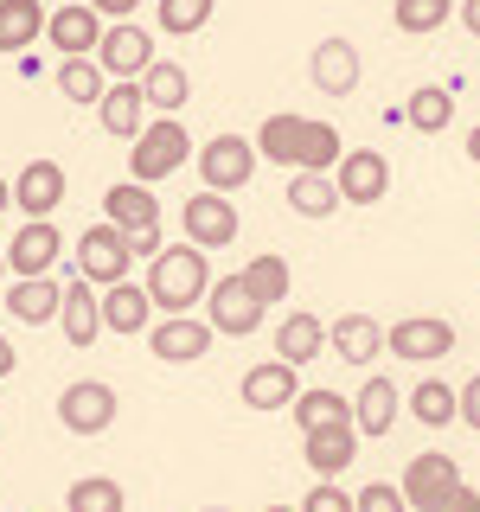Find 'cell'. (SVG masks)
<instances>
[{"mask_svg": "<svg viewBox=\"0 0 480 512\" xmlns=\"http://www.w3.org/2000/svg\"><path fill=\"white\" fill-rule=\"evenodd\" d=\"M205 282H212V263H205L199 244H160L148 256V301L167 314H192L205 301Z\"/></svg>", "mask_w": 480, "mask_h": 512, "instance_id": "obj_1", "label": "cell"}, {"mask_svg": "<svg viewBox=\"0 0 480 512\" xmlns=\"http://www.w3.org/2000/svg\"><path fill=\"white\" fill-rule=\"evenodd\" d=\"M128 180H141V186H160L167 173H180L186 160H192V135H186V122L180 116H148L141 122V135L128 141Z\"/></svg>", "mask_w": 480, "mask_h": 512, "instance_id": "obj_2", "label": "cell"}, {"mask_svg": "<svg viewBox=\"0 0 480 512\" xmlns=\"http://www.w3.org/2000/svg\"><path fill=\"white\" fill-rule=\"evenodd\" d=\"M71 256H77V276H84L90 288L122 282V276H128V263H135V256H128V231H116L109 218H103V224H90V231L71 244Z\"/></svg>", "mask_w": 480, "mask_h": 512, "instance_id": "obj_3", "label": "cell"}, {"mask_svg": "<svg viewBox=\"0 0 480 512\" xmlns=\"http://www.w3.org/2000/svg\"><path fill=\"white\" fill-rule=\"evenodd\" d=\"M384 352H391V359H410V365H436V359L455 352V320L410 314V320H397V327H384Z\"/></svg>", "mask_w": 480, "mask_h": 512, "instance_id": "obj_4", "label": "cell"}, {"mask_svg": "<svg viewBox=\"0 0 480 512\" xmlns=\"http://www.w3.org/2000/svg\"><path fill=\"white\" fill-rule=\"evenodd\" d=\"M180 224H186V244H199V250H224V244H237V231H244L231 192H212V186H199L186 199Z\"/></svg>", "mask_w": 480, "mask_h": 512, "instance_id": "obj_5", "label": "cell"}, {"mask_svg": "<svg viewBox=\"0 0 480 512\" xmlns=\"http://www.w3.org/2000/svg\"><path fill=\"white\" fill-rule=\"evenodd\" d=\"M192 167H199V180L212 192H244L256 173V148H250V135H212L192 154Z\"/></svg>", "mask_w": 480, "mask_h": 512, "instance_id": "obj_6", "label": "cell"}, {"mask_svg": "<svg viewBox=\"0 0 480 512\" xmlns=\"http://www.w3.org/2000/svg\"><path fill=\"white\" fill-rule=\"evenodd\" d=\"M116 391H109L103 378H77L58 391V423L71 429V436H103L109 423H116Z\"/></svg>", "mask_w": 480, "mask_h": 512, "instance_id": "obj_7", "label": "cell"}, {"mask_svg": "<svg viewBox=\"0 0 480 512\" xmlns=\"http://www.w3.org/2000/svg\"><path fill=\"white\" fill-rule=\"evenodd\" d=\"M90 58H96V71H103V77H141L160 52H154V32H141L135 20H109Z\"/></svg>", "mask_w": 480, "mask_h": 512, "instance_id": "obj_8", "label": "cell"}, {"mask_svg": "<svg viewBox=\"0 0 480 512\" xmlns=\"http://www.w3.org/2000/svg\"><path fill=\"white\" fill-rule=\"evenodd\" d=\"M333 186H340V205H378L391 192V160L378 148H346L333 160Z\"/></svg>", "mask_w": 480, "mask_h": 512, "instance_id": "obj_9", "label": "cell"}, {"mask_svg": "<svg viewBox=\"0 0 480 512\" xmlns=\"http://www.w3.org/2000/svg\"><path fill=\"white\" fill-rule=\"evenodd\" d=\"M205 295H212V320L205 327L212 333H224V340H244V333H256L263 327V301L244 288V276H218V282H205Z\"/></svg>", "mask_w": 480, "mask_h": 512, "instance_id": "obj_10", "label": "cell"}, {"mask_svg": "<svg viewBox=\"0 0 480 512\" xmlns=\"http://www.w3.org/2000/svg\"><path fill=\"white\" fill-rule=\"evenodd\" d=\"M359 71H365V52L352 39H340V32L320 39L308 52V77H314L320 96H352V90H359Z\"/></svg>", "mask_w": 480, "mask_h": 512, "instance_id": "obj_11", "label": "cell"}, {"mask_svg": "<svg viewBox=\"0 0 480 512\" xmlns=\"http://www.w3.org/2000/svg\"><path fill=\"white\" fill-rule=\"evenodd\" d=\"M0 256H7L13 276H52L58 256H64V237H58V224H52V218H26L20 231H13V244L0 250Z\"/></svg>", "mask_w": 480, "mask_h": 512, "instance_id": "obj_12", "label": "cell"}, {"mask_svg": "<svg viewBox=\"0 0 480 512\" xmlns=\"http://www.w3.org/2000/svg\"><path fill=\"white\" fill-rule=\"evenodd\" d=\"M148 352L160 365H199L212 352V327L199 314H167L160 327H148Z\"/></svg>", "mask_w": 480, "mask_h": 512, "instance_id": "obj_13", "label": "cell"}, {"mask_svg": "<svg viewBox=\"0 0 480 512\" xmlns=\"http://www.w3.org/2000/svg\"><path fill=\"white\" fill-rule=\"evenodd\" d=\"M397 416H404V391H397L384 372H372L365 391L352 397V429H359V442H384L397 429Z\"/></svg>", "mask_w": 480, "mask_h": 512, "instance_id": "obj_14", "label": "cell"}, {"mask_svg": "<svg viewBox=\"0 0 480 512\" xmlns=\"http://www.w3.org/2000/svg\"><path fill=\"white\" fill-rule=\"evenodd\" d=\"M64 186H71V180H64L58 160H26V167L13 173L7 192H13V205H20L26 218H52L58 205H64Z\"/></svg>", "mask_w": 480, "mask_h": 512, "instance_id": "obj_15", "label": "cell"}, {"mask_svg": "<svg viewBox=\"0 0 480 512\" xmlns=\"http://www.w3.org/2000/svg\"><path fill=\"white\" fill-rule=\"evenodd\" d=\"M301 455H308V468L320 480H333L359 461V429L352 423H314V429H301Z\"/></svg>", "mask_w": 480, "mask_h": 512, "instance_id": "obj_16", "label": "cell"}, {"mask_svg": "<svg viewBox=\"0 0 480 512\" xmlns=\"http://www.w3.org/2000/svg\"><path fill=\"white\" fill-rule=\"evenodd\" d=\"M461 480V468H455V455H442V448H429V455H416L410 468H404V480H397V493H404V506L410 512H429L442 500L448 487Z\"/></svg>", "mask_w": 480, "mask_h": 512, "instance_id": "obj_17", "label": "cell"}, {"mask_svg": "<svg viewBox=\"0 0 480 512\" xmlns=\"http://www.w3.org/2000/svg\"><path fill=\"white\" fill-rule=\"evenodd\" d=\"M45 39H52L58 58H90L96 39H103V13L84 7V0H71V7L45 13Z\"/></svg>", "mask_w": 480, "mask_h": 512, "instance_id": "obj_18", "label": "cell"}, {"mask_svg": "<svg viewBox=\"0 0 480 512\" xmlns=\"http://www.w3.org/2000/svg\"><path fill=\"white\" fill-rule=\"evenodd\" d=\"M295 391H301V372H295L288 359H263V365H250L244 384H237L244 410H288V404H295Z\"/></svg>", "mask_w": 480, "mask_h": 512, "instance_id": "obj_19", "label": "cell"}, {"mask_svg": "<svg viewBox=\"0 0 480 512\" xmlns=\"http://www.w3.org/2000/svg\"><path fill=\"white\" fill-rule=\"evenodd\" d=\"M96 116H103V135L116 141H135L141 122H148V103H141V84L135 77H109L103 96H96Z\"/></svg>", "mask_w": 480, "mask_h": 512, "instance_id": "obj_20", "label": "cell"}, {"mask_svg": "<svg viewBox=\"0 0 480 512\" xmlns=\"http://www.w3.org/2000/svg\"><path fill=\"white\" fill-rule=\"evenodd\" d=\"M58 333H64L77 352L103 340V308H96V288H90L84 276L64 282V295H58Z\"/></svg>", "mask_w": 480, "mask_h": 512, "instance_id": "obj_21", "label": "cell"}, {"mask_svg": "<svg viewBox=\"0 0 480 512\" xmlns=\"http://www.w3.org/2000/svg\"><path fill=\"white\" fill-rule=\"evenodd\" d=\"M96 308H103V327L109 333H148V320H154V301H148V288L141 282H109V288H96Z\"/></svg>", "mask_w": 480, "mask_h": 512, "instance_id": "obj_22", "label": "cell"}, {"mask_svg": "<svg viewBox=\"0 0 480 512\" xmlns=\"http://www.w3.org/2000/svg\"><path fill=\"white\" fill-rule=\"evenodd\" d=\"M327 346H333V359H346V365H372V359H384V327L372 314H340L327 327Z\"/></svg>", "mask_w": 480, "mask_h": 512, "instance_id": "obj_23", "label": "cell"}, {"mask_svg": "<svg viewBox=\"0 0 480 512\" xmlns=\"http://www.w3.org/2000/svg\"><path fill=\"white\" fill-rule=\"evenodd\" d=\"M135 84H141V103H148V116H180L186 96H192L186 64H173V58H154L148 71L135 77Z\"/></svg>", "mask_w": 480, "mask_h": 512, "instance_id": "obj_24", "label": "cell"}, {"mask_svg": "<svg viewBox=\"0 0 480 512\" xmlns=\"http://www.w3.org/2000/svg\"><path fill=\"white\" fill-rule=\"evenodd\" d=\"M58 276H13L7 288V314L20 320V327H52L58 320Z\"/></svg>", "mask_w": 480, "mask_h": 512, "instance_id": "obj_25", "label": "cell"}, {"mask_svg": "<svg viewBox=\"0 0 480 512\" xmlns=\"http://www.w3.org/2000/svg\"><path fill=\"white\" fill-rule=\"evenodd\" d=\"M320 352H327V320H320V314L301 308V314H288L282 327H276V359H288L295 372H301V365H314Z\"/></svg>", "mask_w": 480, "mask_h": 512, "instance_id": "obj_26", "label": "cell"}, {"mask_svg": "<svg viewBox=\"0 0 480 512\" xmlns=\"http://www.w3.org/2000/svg\"><path fill=\"white\" fill-rule=\"evenodd\" d=\"M103 205H109V224H116V231H148V224H160V199H154V186H141V180L109 186Z\"/></svg>", "mask_w": 480, "mask_h": 512, "instance_id": "obj_27", "label": "cell"}, {"mask_svg": "<svg viewBox=\"0 0 480 512\" xmlns=\"http://www.w3.org/2000/svg\"><path fill=\"white\" fill-rule=\"evenodd\" d=\"M237 276H244V288H250L256 301H263V308H282L288 288H295V269H288V256H269V250H263V256H250Z\"/></svg>", "mask_w": 480, "mask_h": 512, "instance_id": "obj_28", "label": "cell"}, {"mask_svg": "<svg viewBox=\"0 0 480 512\" xmlns=\"http://www.w3.org/2000/svg\"><path fill=\"white\" fill-rule=\"evenodd\" d=\"M45 39V0H0V52H26Z\"/></svg>", "mask_w": 480, "mask_h": 512, "instance_id": "obj_29", "label": "cell"}, {"mask_svg": "<svg viewBox=\"0 0 480 512\" xmlns=\"http://www.w3.org/2000/svg\"><path fill=\"white\" fill-rule=\"evenodd\" d=\"M288 205H295L301 218H333V212H340V186H333V173L295 167V180H288Z\"/></svg>", "mask_w": 480, "mask_h": 512, "instance_id": "obj_30", "label": "cell"}, {"mask_svg": "<svg viewBox=\"0 0 480 512\" xmlns=\"http://www.w3.org/2000/svg\"><path fill=\"white\" fill-rule=\"evenodd\" d=\"M346 154V141H340V128L333 122H308L301 116V141H295V167H308V173H333V160Z\"/></svg>", "mask_w": 480, "mask_h": 512, "instance_id": "obj_31", "label": "cell"}, {"mask_svg": "<svg viewBox=\"0 0 480 512\" xmlns=\"http://www.w3.org/2000/svg\"><path fill=\"white\" fill-rule=\"evenodd\" d=\"M404 122L416 128V135H442V128L455 122V90H442V84H423V90L410 96Z\"/></svg>", "mask_w": 480, "mask_h": 512, "instance_id": "obj_32", "label": "cell"}, {"mask_svg": "<svg viewBox=\"0 0 480 512\" xmlns=\"http://www.w3.org/2000/svg\"><path fill=\"white\" fill-rule=\"evenodd\" d=\"M122 506H128V493H122V480H109V474H84L64 493V512H122Z\"/></svg>", "mask_w": 480, "mask_h": 512, "instance_id": "obj_33", "label": "cell"}, {"mask_svg": "<svg viewBox=\"0 0 480 512\" xmlns=\"http://www.w3.org/2000/svg\"><path fill=\"white\" fill-rule=\"evenodd\" d=\"M410 416L423 429H448V423H455V384H448V378H423L410 391Z\"/></svg>", "mask_w": 480, "mask_h": 512, "instance_id": "obj_34", "label": "cell"}, {"mask_svg": "<svg viewBox=\"0 0 480 512\" xmlns=\"http://www.w3.org/2000/svg\"><path fill=\"white\" fill-rule=\"evenodd\" d=\"M295 141H301V116H288V109H276L263 128H256L250 148L263 160H276V167H295Z\"/></svg>", "mask_w": 480, "mask_h": 512, "instance_id": "obj_35", "label": "cell"}, {"mask_svg": "<svg viewBox=\"0 0 480 512\" xmlns=\"http://www.w3.org/2000/svg\"><path fill=\"white\" fill-rule=\"evenodd\" d=\"M295 423L301 429H314V423H352V397L340 391H327V384H314V391H295Z\"/></svg>", "mask_w": 480, "mask_h": 512, "instance_id": "obj_36", "label": "cell"}, {"mask_svg": "<svg viewBox=\"0 0 480 512\" xmlns=\"http://www.w3.org/2000/svg\"><path fill=\"white\" fill-rule=\"evenodd\" d=\"M391 20H397V32H410V39H429V32H442L455 20V0H397Z\"/></svg>", "mask_w": 480, "mask_h": 512, "instance_id": "obj_37", "label": "cell"}, {"mask_svg": "<svg viewBox=\"0 0 480 512\" xmlns=\"http://www.w3.org/2000/svg\"><path fill=\"white\" fill-rule=\"evenodd\" d=\"M154 7H160V32H167V39H192V32L212 26L218 0H154Z\"/></svg>", "mask_w": 480, "mask_h": 512, "instance_id": "obj_38", "label": "cell"}, {"mask_svg": "<svg viewBox=\"0 0 480 512\" xmlns=\"http://www.w3.org/2000/svg\"><path fill=\"white\" fill-rule=\"evenodd\" d=\"M103 84H109V77L96 71V58H58V90L71 96V103H96Z\"/></svg>", "mask_w": 480, "mask_h": 512, "instance_id": "obj_39", "label": "cell"}, {"mask_svg": "<svg viewBox=\"0 0 480 512\" xmlns=\"http://www.w3.org/2000/svg\"><path fill=\"white\" fill-rule=\"evenodd\" d=\"M352 512H410V506L391 480H365V493H352Z\"/></svg>", "mask_w": 480, "mask_h": 512, "instance_id": "obj_40", "label": "cell"}, {"mask_svg": "<svg viewBox=\"0 0 480 512\" xmlns=\"http://www.w3.org/2000/svg\"><path fill=\"white\" fill-rule=\"evenodd\" d=\"M295 512H352V493L333 487V480H320V487H308V500H301Z\"/></svg>", "mask_w": 480, "mask_h": 512, "instance_id": "obj_41", "label": "cell"}, {"mask_svg": "<svg viewBox=\"0 0 480 512\" xmlns=\"http://www.w3.org/2000/svg\"><path fill=\"white\" fill-rule=\"evenodd\" d=\"M429 512H480V493L468 487V480H455V487H448V493H442V500L429 506Z\"/></svg>", "mask_w": 480, "mask_h": 512, "instance_id": "obj_42", "label": "cell"}, {"mask_svg": "<svg viewBox=\"0 0 480 512\" xmlns=\"http://www.w3.org/2000/svg\"><path fill=\"white\" fill-rule=\"evenodd\" d=\"M455 416H461L468 429H480V372H474V378L455 391Z\"/></svg>", "mask_w": 480, "mask_h": 512, "instance_id": "obj_43", "label": "cell"}, {"mask_svg": "<svg viewBox=\"0 0 480 512\" xmlns=\"http://www.w3.org/2000/svg\"><path fill=\"white\" fill-rule=\"evenodd\" d=\"M154 250H160V224H148V231H128V256H141V263H148Z\"/></svg>", "mask_w": 480, "mask_h": 512, "instance_id": "obj_44", "label": "cell"}, {"mask_svg": "<svg viewBox=\"0 0 480 512\" xmlns=\"http://www.w3.org/2000/svg\"><path fill=\"white\" fill-rule=\"evenodd\" d=\"M84 7H96V13H103V20H128V13H135L141 0H84Z\"/></svg>", "mask_w": 480, "mask_h": 512, "instance_id": "obj_45", "label": "cell"}, {"mask_svg": "<svg viewBox=\"0 0 480 512\" xmlns=\"http://www.w3.org/2000/svg\"><path fill=\"white\" fill-rule=\"evenodd\" d=\"M455 20H461V26H468L474 39H480V0H455Z\"/></svg>", "mask_w": 480, "mask_h": 512, "instance_id": "obj_46", "label": "cell"}, {"mask_svg": "<svg viewBox=\"0 0 480 512\" xmlns=\"http://www.w3.org/2000/svg\"><path fill=\"white\" fill-rule=\"evenodd\" d=\"M13 365H20V352H13L7 333H0V378H13Z\"/></svg>", "mask_w": 480, "mask_h": 512, "instance_id": "obj_47", "label": "cell"}, {"mask_svg": "<svg viewBox=\"0 0 480 512\" xmlns=\"http://www.w3.org/2000/svg\"><path fill=\"white\" fill-rule=\"evenodd\" d=\"M468 160H474V167H480V122L468 128Z\"/></svg>", "mask_w": 480, "mask_h": 512, "instance_id": "obj_48", "label": "cell"}, {"mask_svg": "<svg viewBox=\"0 0 480 512\" xmlns=\"http://www.w3.org/2000/svg\"><path fill=\"white\" fill-rule=\"evenodd\" d=\"M7 205H13V192H7V180H0V218H7Z\"/></svg>", "mask_w": 480, "mask_h": 512, "instance_id": "obj_49", "label": "cell"}, {"mask_svg": "<svg viewBox=\"0 0 480 512\" xmlns=\"http://www.w3.org/2000/svg\"><path fill=\"white\" fill-rule=\"evenodd\" d=\"M263 512H295V506H263Z\"/></svg>", "mask_w": 480, "mask_h": 512, "instance_id": "obj_50", "label": "cell"}, {"mask_svg": "<svg viewBox=\"0 0 480 512\" xmlns=\"http://www.w3.org/2000/svg\"><path fill=\"white\" fill-rule=\"evenodd\" d=\"M199 512H231V506H199Z\"/></svg>", "mask_w": 480, "mask_h": 512, "instance_id": "obj_51", "label": "cell"}, {"mask_svg": "<svg viewBox=\"0 0 480 512\" xmlns=\"http://www.w3.org/2000/svg\"><path fill=\"white\" fill-rule=\"evenodd\" d=\"M0 276H7V256H0Z\"/></svg>", "mask_w": 480, "mask_h": 512, "instance_id": "obj_52", "label": "cell"}, {"mask_svg": "<svg viewBox=\"0 0 480 512\" xmlns=\"http://www.w3.org/2000/svg\"><path fill=\"white\" fill-rule=\"evenodd\" d=\"M52 512H64V506H52Z\"/></svg>", "mask_w": 480, "mask_h": 512, "instance_id": "obj_53", "label": "cell"}]
</instances>
